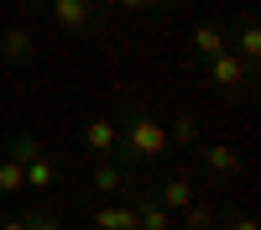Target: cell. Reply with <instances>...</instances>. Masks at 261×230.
<instances>
[{
  "label": "cell",
  "instance_id": "cell-15",
  "mask_svg": "<svg viewBox=\"0 0 261 230\" xmlns=\"http://www.w3.org/2000/svg\"><path fill=\"white\" fill-rule=\"evenodd\" d=\"M214 220H220V215H214V209H209L204 199H193V204L183 209V215H178V225H183V230H214Z\"/></svg>",
  "mask_w": 261,
  "mask_h": 230
},
{
  "label": "cell",
  "instance_id": "cell-18",
  "mask_svg": "<svg viewBox=\"0 0 261 230\" xmlns=\"http://www.w3.org/2000/svg\"><path fill=\"white\" fill-rule=\"evenodd\" d=\"M21 225L27 230H63V220L53 215V209H21Z\"/></svg>",
  "mask_w": 261,
  "mask_h": 230
},
{
  "label": "cell",
  "instance_id": "cell-8",
  "mask_svg": "<svg viewBox=\"0 0 261 230\" xmlns=\"http://www.w3.org/2000/svg\"><path fill=\"white\" fill-rule=\"evenodd\" d=\"M84 146L99 157V162H115V146H120V125L110 115H89L84 120Z\"/></svg>",
  "mask_w": 261,
  "mask_h": 230
},
{
  "label": "cell",
  "instance_id": "cell-6",
  "mask_svg": "<svg viewBox=\"0 0 261 230\" xmlns=\"http://www.w3.org/2000/svg\"><path fill=\"white\" fill-rule=\"evenodd\" d=\"M125 199H130V209H136V230H178V220L151 199V183H136Z\"/></svg>",
  "mask_w": 261,
  "mask_h": 230
},
{
  "label": "cell",
  "instance_id": "cell-20",
  "mask_svg": "<svg viewBox=\"0 0 261 230\" xmlns=\"http://www.w3.org/2000/svg\"><path fill=\"white\" fill-rule=\"evenodd\" d=\"M120 11H151V6H162V0H115Z\"/></svg>",
  "mask_w": 261,
  "mask_h": 230
},
{
  "label": "cell",
  "instance_id": "cell-13",
  "mask_svg": "<svg viewBox=\"0 0 261 230\" xmlns=\"http://www.w3.org/2000/svg\"><path fill=\"white\" fill-rule=\"evenodd\" d=\"M21 178H27V188H37V194H47V188H58V178H63V162L53 157V152H37L27 167H21Z\"/></svg>",
  "mask_w": 261,
  "mask_h": 230
},
{
  "label": "cell",
  "instance_id": "cell-19",
  "mask_svg": "<svg viewBox=\"0 0 261 230\" xmlns=\"http://www.w3.org/2000/svg\"><path fill=\"white\" fill-rule=\"evenodd\" d=\"M214 230H256V220L246 215V209H230V215L214 220Z\"/></svg>",
  "mask_w": 261,
  "mask_h": 230
},
{
  "label": "cell",
  "instance_id": "cell-21",
  "mask_svg": "<svg viewBox=\"0 0 261 230\" xmlns=\"http://www.w3.org/2000/svg\"><path fill=\"white\" fill-rule=\"evenodd\" d=\"M0 230H27V225H21V215H0Z\"/></svg>",
  "mask_w": 261,
  "mask_h": 230
},
{
  "label": "cell",
  "instance_id": "cell-3",
  "mask_svg": "<svg viewBox=\"0 0 261 230\" xmlns=\"http://www.w3.org/2000/svg\"><path fill=\"white\" fill-rule=\"evenodd\" d=\"M204 68H209V84H214V89H225V94H251V73H256V68H246L235 53L209 58Z\"/></svg>",
  "mask_w": 261,
  "mask_h": 230
},
{
  "label": "cell",
  "instance_id": "cell-2",
  "mask_svg": "<svg viewBox=\"0 0 261 230\" xmlns=\"http://www.w3.org/2000/svg\"><path fill=\"white\" fill-rule=\"evenodd\" d=\"M58 32H105V0H42Z\"/></svg>",
  "mask_w": 261,
  "mask_h": 230
},
{
  "label": "cell",
  "instance_id": "cell-17",
  "mask_svg": "<svg viewBox=\"0 0 261 230\" xmlns=\"http://www.w3.org/2000/svg\"><path fill=\"white\" fill-rule=\"evenodd\" d=\"M167 141H172V146H188V141H199V120H193L188 110H183V115H172V125H167Z\"/></svg>",
  "mask_w": 261,
  "mask_h": 230
},
{
  "label": "cell",
  "instance_id": "cell-12",
  "mask_svg": "<svg viewBox=\"0 0 261 230\" xmlns=\"http://www.w3.org/2000/svg\"><path fill=\"white\" fill-rule=\"evenodd\" d=\"M220 53H230V37H225L220 21H204V27H193V37H188V58L209 63V58H220Z\"/></svg>",
  "mask_w": 261,
  "mask_h": 230
},
{
  "label": "cell",
  "instance_id": "cell-1",
  "mask_svg": "<svg viewBox=\"0 0 261 230\" xmlns=\"http://www.w3.org/2000/svg\"><path fill=\"white\" fill-rule=\"evenodd\" d=\"M120 146H115V162L125 167V173H136V167H151V162H162L172 152V141H167V125L151 115V105L141 99H130L125 110H120Z\"/></svg>",
  "mask_w": 261,
  "mask_h": 230
},
{
  "label": "cell",
  "instance_id": "cell-4",
  "mask_svg": "<svg viewBox=\"0 0 261 230\" xmlns=\"http://www.w3.org/2000/svg\"><path fill=\"white\" fill-rule=\"evenodd\" d=\"M225 37H230V53L241 58L246 68H256V63H261V27H256L251 11L235 16V27H225Z\"/></svg>",
  "mask_w": 261,
  "mask_h": 230
},
{
  "label": "cell",
  "instance_id": "cell-10",
  "mask_svg": "<svg viewBox=\"0 0 261 230\" xmlns=\"http://www.w3.org/2000/svg\"><path fill=\"white\" fill-rule=\"evenodd\" d=\"M32 53H37V37H32V27H6L0 32V63H11V68H27L32 63Z\"/></svg>",
  "mask_w": 261,
  "mask_h": 230
},
{
  "label": "cell",
  "instance_id": "cell-9",
  "mask_svg": "<svg viewBox=\"0 0 261 230\" xmlns=\"http://www.w3.org/2000/svg\"><path fill=\"white\" fill-rule=\"evenodd\" d=\"M151 199H157L167 215L178 220L183 209L193 204V183H188V173H167V178H157V183H151Z\"/></svg>",
  "mask_w": 261,
  "mask_h": 230
},
{
  "label": "cell",
  "instance_id": "cell-14",
  "mask_svg": "<svg viewBox=\"0 0 261 230\" xmlns=\"http://www.w3.org/2000/svg\"><path fill=\"white\" fill-rule=\"evenodd\" d=\"M37 152H47V146H42V136H32V131H16V136L6 141V157H11V162H21V167H27Z\"/></svg>",
  "mask_w": 261,
  "mask_h": 230
},
{
  "label": "cell",
  "instance_id": "cell-11",
  "mask_svg": "<svg viewBox=\"0 0 261 230\" xmlns=\"http://www.w3.org/2000/svg\"><path fill=\"white\" fill-rule=\"evenodd\" d=\"M89 225L94 230H136V209H130V199H99L89 209Z\"/></svg>",
  "mask_w": 261,
  "mask_h": 230
},
{
  "label": "cell",
  "instance_id": "cell-16",
  "mask_svg": "<svg viewBox=\"0 0 261 230\" xmlns=\"http://www.w3.org/2000/svg\"><path fill=\"white\" fill-rule=\"evenodd\" d=\"M21 188H27V178H21V162H11L6 152H0V199L21 194Z\"/></svg>",
  "mask_w": 261,
  "mask_h": 230
},
{
  "label": "cell",
  "instance_id": "cell-7",
  "mask_svg": "<svg viewBox=\"0 0 261 230\" xmlns=\"http://www.w3.org/2000/svg\"><path fill=\"white\" fill-rule=\"evenodd\" d=\"M136 183H141V178H136V173H125L120 162H94V173H89V188H94L99 199H125Z\"/></svg>",
  "mask_w": 261,
  "mask_h": 230
},
{
  "label": "cell",
  "instance_id": "cell-22",
  "mask_svg": "<svg viewBox=\"0 0 261 230\" xmlns=\"http://www.w3.org/2000/svg\"><path fill=\"white\" fill-rule=\"evenodd\" d=\"M32 6H42V0H32Z\"/></svg>",
  "mask_w": 261,
  "mask_h": 230
},
{
  "label": "cell",
  "instance_id": "cell-5",
  "mask_svg": "<svg viewBox=\"0 0 261 230\" xmlns=\"http://www.w3.org/2000/svg\"><path fill=\"white\" fill-rule=\"evenodd\" d=\"M199 167H204L209 183H230L241 173V152H235L230 141H209V146H199Z\"/></svg>",
  "mask_w": 261,
  "mask_h": 230
}]
</instances>
